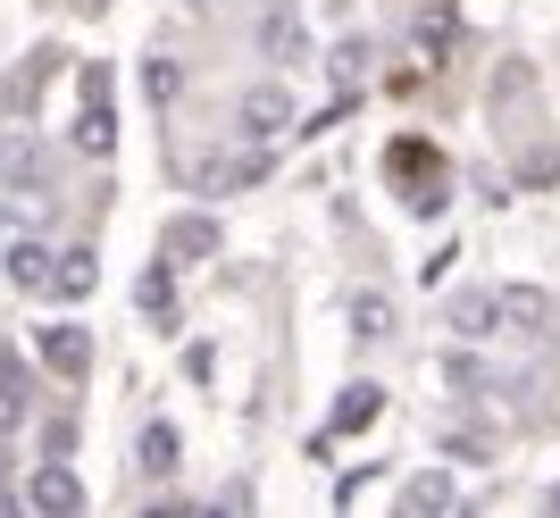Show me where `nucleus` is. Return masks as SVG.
I'll use <instances>...</instances> for the list:
<instances>
[{"label":"nucleus","mask_w":560,"mask_h":518,"mask_svg":"<svg viewBox=\"0 0 560 518\" xmlns=\"http://www.w3.org/2000/svg\"><path fill=\"white\" fill-rule=\"evenodd\" d=\"M25 510H50V518H68V510H84V476H75L68 460H59V451H50L43 469L25 476Z\"/></svg>","instance_id":"1"},{"label":"nucleus","mask_w":560,"mask_h":518,"mask_svg":"<svg viewBox=\"0 0 560 518\" xmlns=\"http://www.w3.org/2000/svg\"><path fill=\"white\" fill-rule=\"evenodd\" d=\"M75 151L84 160H109L117 151V126H109V75H84V118H75Z\"/></svg>","instance_id":"2"},{"label":"nucleus","mask_w":560,"mask_h":518,"mask_svg":"<svg viewBox=\"0 0 560 518\" xmlns=\"http://www.w3.org/2000/svg\"><path fill=\"white\" fill-rule=\"evenodd\" d=\"M0 185H9V192H34V185H43V142L25 134V126L0 134Z\"/></svg>","instance_id":"3"},{"label":"nucleus","mask_w":560,"mask_h":518,"mask_svg":"<svg viewBox=\"0 0 560 518\" xmlns=\"http://www.w3.org/2000/svg\"><path fill=\"white\" fill-rule=\"evenodd\" d=\"M394 167H401L410 210H444V185H427V176H435V151H427V142H394Z\"/></svg>","instance_id":"4"},{"label":"nucleus","mask_w":560,"mask_h":518,"mask_svg":"<svg viewBox=\"0 0 560 518\" xmlns=\"http://www.w3.org/2000/svg\"><path fill=\"white\" fill-rule=\"evenodd\" d=\"M259 167H268L259 151H252V160H234V151H226V160H201L192 192H210V201H218V192H243V185H259Z\"/></svg>","instance_id":"5"},{"label":"nucleus","mask_w":560,"mask_h":518,"mask_svg":"<svg viewBox=\"0 0 560 518\" xmlns=\"http://www.w3.org/2000/svg\"><path fill=\"white\" fill-rule=\"evenodd\" d=\"M43 360L59 377H84V368H93V334L84 327H43Z\"/></svg>","instance_id":"6"},{"label":"nucleus","mask_w":560,"mask_h":518,"mask_svg":"<svg viewBox=\"0 0 560 518\" xmlns=\"http://www.w3.org/2000/svg\"><path fill=\"white\" fill-rule=\"evenodd\" d=\"M50 259H59V251H50L43 235H18V243H9V276H18L25 293H50Z\"/></svg>","instance_id":"7"},{"label":"nucleus","mask_w":560,"mask_h":518,"mask_svg":"<svg viewBox=\"0 0 560 518\" xmlns=\"http://www.w3.org/2000/svg\"><path fill=\"white\" fill-rule=\"evenodd\" d=\"M93 276H101V259L84 251V243L50 259V293H59V302H84V293H93Z\"/></svg>","instance_id":"8"},{"label":"nucleus","mask_w":560,"mask_h":518,"mask_svg":"<svg viewBox=\"0 0 560 518\" xmlns=\"http://www.w3.org/2000/svg\"><path fill=\"white\" fill-rule=\"evenodd\" d=\"M25 410H34V377H25L18 360H9V368H0V444H9V435L25 426Z\"/></svg>","instance_id":"9"},{"label":"nucleus","mask_w":560,"mask_h":518,"mask_svg":"<svg viewBox=\"0 0 560 518\" xmlns=\"http://www.w3.org/2000/svg\"><path fill=\"white\" fill-rule=\"evenodd\" d=\"M460 510V485H452V476H410V485H401V518H435V510Z\"/></svg>","instance_id":"10"},{"label":"nucleus","mask_w":560,"mask_h":518,"mask_svg":"<svg viewBox=\"0 0 560 518\" xmlns=\"http://www.w3.org/2000/svg\"><path fill=\"white\" fill-rule=\"evenodd\" d=\"M493 327H502V293H460V302H452V334L477 343V334H493Z\"/></svg>","instance_id":"11"},{"label":"nucleus","mask_w":560,"mask_h":518,"mask_svg":"<svg viewBox=\"0 0 560 518\" xmlns=\"http://www.w3.org/2000/svg\"><path fill=\"white\" fill-rule=\"evenodd\" d=\"M284 109H293V101H284L277 84H259V93L243 101V134H259V142H268V134H284Z\"/></svg>","instance_id":"12"},{"label":"nucleus","mask_w":560,"mask_h":518,"mask_svg":"<svg viewBox=\"0 0 560 518\" xmlns=\"http://www.w3.org/2000/svg\"><path fill=\"white\" fill-rule=\"evenodd\" d=\"M210 251H218L210 217H176V226H167V259H210Z\"/></svg>","instance_id":"13"},{"label":"nucleus","mask_w":560,"mask_h":518,"mask_svg":"<svg viewBox=\"0 0 560 518\" xmlns=\"http://www.w3.org/2000/svg\"><path fill=\"white\" fill-rule=\"evenodd\" d=\"M259 50H268V59H284V68H293V59H302V25H293V17H284V9H277V17H268V25H259Z\"/></svg>","instance_id":"14"},{"label":"nucleus","mask_w":560,"mask_h":518,"mask_svg":"<svg viewBox=\"0 0 560 518\" xmlns=\"http://www.w3.org/2000/svg\"><path fill=\"white\" fill-rule=\"evenodd\" d=\"M135 460H142V476H167V469H176V426H142Z\"/></svg>","instance_id":"15"},{"label":"nucleus","mask_w":560,"mask_h":518,"mask_svg":"<svg viewBox=\"0 0 560 518\" xmlns=\"http://www.w3.org/2000/svg\"><path fill=\"white\" fill-rule=\"evenodd\" d=\"M142 309H151L160 327H176V284H167V268H151V276H142Z\"/></svg>","instance_id":"16"},{"label":"nucleus","mask_w":560,"mask_h":518,"mask_svg":"<svg viewBox=\"0 0 560 518\" xmlns=\"http://www.w3.org/2000/svg\"><path fill=\"white\" fill-rule=\"evenodd\" d=\"M376 419V385H351L343 410H335V435H351V426H369Z\"/></svg>","instance_id":"17"},{"label":"nucleus","mask_w":560,"mask_h":518,"mask_svg":"<svg viewBox=\"0 0 560 518\" xmlns=\"http://www.w3.org/2000/svg\"><path fill=\"white\" fill-rule=\"evenodd\" d=\"M360 68H369V50H360V43H343V50H335V84H343V93L360 84Z\"/></svg>","instance_id":"18"},{"label":"nucleus","mask_w":560,"mask_h":518,"mask_svg":"<svg viewBox=\"0 0 560 518\" xmlns=\"http://www.w3.org/2000/svg\"><path fill=\"white\" fill-rule=\"evenodd\" d=\"M151 101H176V59H151Z\"/></svg>","instance_id":"19"},{"label":"nucleus","mask_w":560,"mask_h":518,"mask_svg":"<svg viewBox=\"0 0 560 518\" xmlns=\"http://www.w3.org/2000/svg\"><path fill=\"white\" fill-rule=\"evenodd\" d=\"M18 510V494H9V451H0V518Z\"/></svg>","instance_id":"20"},{"label":"nucleus","mask_w":560,"mask_h":518,"mask_svg":"<svg viewBox=\"0 0 560 518\" xmlns=\"http://www.w3.org/2000/svg\"><path fill=\"white\" fill-rule=\"evenodd\" d=\"M9 243H18V210H0V251H9Z\"/></svg>","instance_id":"21"},{"label":"nucleus","mask_w":560,"mask_h":518,"mask_svg":"<svg viewBox=\"0 0 560 518\" xmlns=\"http://www.w3.org/2000/svg\"><path fill=\"white\" fill-rule=\"evenodd\" d=\"M552 510H560V485H552Z\"/></svg>","instance_id":"22"}]
</instances>
